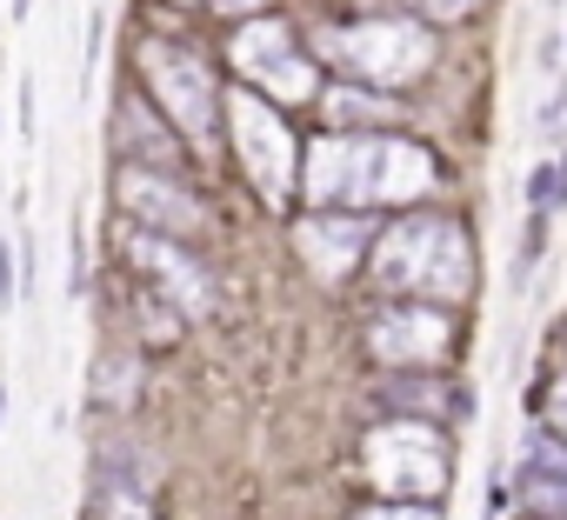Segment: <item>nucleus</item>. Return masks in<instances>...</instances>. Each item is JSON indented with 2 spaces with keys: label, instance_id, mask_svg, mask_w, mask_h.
Listing matches in <instances>:
<instances>
[{
  "label": "nucleus",
  "instance_id": "obj_20",
  "mask_svg": "<svg viewBox=\"0 0 567 520\" xmlns=\"http://www.w3.org/2000/svg\"><path fill=\"white\" fill-rule=\"evenodd\" d=\"M361 520H441L427 500H394V507H374V513H361Z\"/></svg>",
  "mask_w": 567,
  "mask_h": 520
},
{
  "label": "nucleus",
  "instance_id": "obj_1",
  "mask_svg": "<svg viewBox=\"0 0 567 520\" xmlns=\"http://www.w3.org/2000/svg\"><path fill=\"white\" fill-rule=\"evenodd\" d=\"M427 187H434V160L408 141L354 134V141H321L315 160H308V194L334 214L381 207V200H414Z\"/></svg>",
  "mask_w": 567,
  "mask_h": 520
},
{
  "label": "nucleus",
  "instance_id": "obj_11",
  "mask_svg": "<svg viewBox=\"0 0 567 520\" xmlns=\"http://www.w3.org/2000/svg\"><path fill=\"white\" fill-rule=\"evenodd\" d=\"M401 41H414V28H348V34H334V41H321L334 61H348V67H361V74H374V81H408V74H421L414 61H401V54H388V48H401Z\"/></svg>",
  "mask_w": 567,
  "mask_h": 520
},
{
  "label": "nucleus",
  "instance_id": "obj_2",
  "mask_svg": "<svg viewBox=\"0 0 567 520\" xmlns=\"http://www.w3.org/2000/svg\"><path fill=\"white\" fill-rule=\"evenodd\" d=\"M374 281L394 294H421L434 308H454L474 288V247L454 214H401L374 247Z\"/></svg>",
  "mask_w": 567,
  "mask_h": 520
},
{
  "label": "nucleus",
  "instance_id": "obj_4",
  "mask_svg": "<svg viewBox=\"0 0 567 520\" xmlns=\"http://www.w3.org/2000/svg\"><path fill=\"white\" fill-rule=\"evenodd\" d=\"M220 114H227V134H234V154L247 160L254 187L260 194H288L295 187V134L260 94H220Z\"/></svg>",
  "mask_w": 567,
  "mask_h": 520
},
{
  "label": "nucleus",
  "instance_id": "obj_5",
  "mask_svg": "<svg viewBox=\"0 0 567 520\" xmlns=\"http://www.w3.org/2000/svg\"><path fill=\"white\" fill-rule=\"evenodd\" d=\"M368 460H374V480L394 487L401 500H421V493H441L447 487V447L434 440V427L421 420H394L368 440Z\"/></svg>",
  "mask_w": 567,
  "mask_h": 520
},
{
  "label": "nucleus",
  "instance_id": "obj_25",
  "mask_svg": "<svg viewBox=\"0 0 567 520\" xmlns=\"http://www.w3.org/2000/svg\"><path fill=\"white\" fill-rule=\"evenodd\" d=\"M527 520H547V513H527Z\"/></svg>",
  "mask_w": 567,
  "mask_h": 520
},
{
  "label": "nucleus",
  "instance_id": "obj_15",
  "mask_svg": "<svg viewBox=\"0 0 567 520\" xmlns=\"http://www.w3.org/2000/svg\"><path fill=\"white\" fill-rule=\"evenodd\" d=\"M121 147L134 154V167H167V160H174V147H167V141H154V127H147V107H141V101L121 114Z\"/></svg>",
  "mask_w": 567,
  "mask_h": 520
},
{
  "label": "nucleus",
  "instance_id": "obj_7",
  "mask_svg": "<svg viewBox=\"0 0 567 520\" xmlns=\"http://www.w3.org/2000/svg\"><path fill=\"white\" fill-rule=\"evenodd\" d=\"M114 187H121L127 214H134L147 233H167V240H174V233H194V227H200L194 194H187V187H174V180H167V174H154V167H134V160H127Z\"/></svg>",
  "mask_w": 567,
  "mask_h": 520
},
{
  "label": "nucleus",
  "instance_id": "obj_17",
  "mask_svg": "<svg viewBox=\"0 0 567 520\" xmlns=\"http://www.w3.org/2000/svg\"><path fill=\"white\" fill-rule=\"evenodd\" d=\"M321 107H328L334 121H388V114H394V101L361 94V87H334V94H321Z\"/></svg>",
  "mask_w": 567,
  "mask_h": 520
},
{
  "label": "nucleus",
  "instance_id": "obj_14",
  "mask_svg": "<svg viewBox=\"0 0 567 520\" xmlns=\"http://www.w3.org/2000/svg\"><path fill=\"white\" fill-rule=\"evenodd\" d=\"M534 487H567V440H554L547 427H527L520 440V493Z\"/></svg>",
  "mask_w": 567,
  "mask_h": 520
},
{
  "label": "nucleus",
  "instance_id": "obj_10",
  "mask_svg": "<svg viewBox=\"0 0 567 520\" xmlns=\"http://www.w3.org/2000/svg\"><path fill=\"white\" fill-rule=\"evenodd\" d=\"M368 233H374V227H368L361 214H334V207H328V214L301 220V253L315 260L328 281H341V274L354 268V253L368 247Z\"/></svg>",
  "mask_w": 567,
  "mask_h": 520
},
{
  "label": "nucleus",
  "instance_id": "obj_16",
  "mask_svg": "<svg viewBox=\"0 0 567 520\" xmlns=\"http://www.w3.org/2000/svg\"><path fill=\"white\" fill-rule=\"evenodd\" d=\"M527 200H534V214H554V207L567 200V154H547V160L527 174Z\"/></svg>",
  "mask_w": 567,
  "mask_h": 520
},
{
  "label": "nucleus",
  "instance_id": "obj_8",
  "mask_svg": "<svg viewBox=\"0 0 567 520\" xmlns=\"http://www.w3.org/2000/svg\"><path fill=\"white\" fill-rule=\"evenodd\" d=\"M127 253L141 260V268L161 281V294H167V308H187V314H207L214 308V281L194 268V260L167 240V233H147V227H134L127 233Z\"/></svg>",
  "mask_w": 567,
  "mask_h": 520
},
{
  "label": "nucleus",
  "instance_id": "obj_18",
  "mask_svg": "<svg viewBox=\"0 0 567 520\" xmlns=\"http://www.w3.org/2000/svg\"><path fill=\"white\" fill-rule=\"evenodd\" d=\"M534 407H540V414H547V420H554V427H547V434H554V440H567V381H554V387H547V394H534Z\"/></svg>",
  "mask_w": 567,
  "mask_h": 520
},
{
  "label": "nucleus",
  "instance_id": "obj_24",
  "mask_svg": "<svg viewBox=\"0 0 567 520\" xmlns=\"http://www.w3.org/2000/svg\"><path fill=\"white\" fill-rule=\"evenodd\" d=\"M0 414H8V387H0Z\"/></svg>",
  "mask_w": 567,
  "mask_h": 520
},
{
  "label": "nucleus",
  "instance_id": "obj_19",
  "mask_svg": "<svg viewBox=\"0 0 567 520\" xmlns=\"http://www.w3.org/2000/svg\"><path fill=\"white\" fill-rule=\"evenodd\" d=\"M14 294H21V253L0 233V308H14Z\"/></svg>",
  "mask_w": 567,
  "mask_h": 520
},
{
  "label": "nucleus",
  "instance_id": "obj_12",
  "mask_svg": "<svg viewBox=\"0 0 567 520\" xmlns=\"http://www.w3.org/2000/svg\"><path fill=\"white\" fill-rule=\"evenodd\" d=\"M381 401L388 407H408V414H441V420H467V387L447 381V374H427V367H408L394 381H381Z\"/></svg>",
  "mask_w": 567,
  "mask_h": 520
},
{
  "label": "nucleus",
  "instance_id": "obj_3",
  "mask_svg": "<svg viewBox=\"0 0 567 520\" xmlns=\"http://www.w3.org/2000/svg\"><path fill=\"white\" fill-rule=\"evenodd\" d=\"M141 74H147V87L161 94V114H167L187 141H214V127H220V87H214L207 61H194L187 48L147 41V48H141Z\"/></svg>",
  "mask_w": 567,
  "mask_h": 520
},
{
  "label": "nucleus",
  "instance_id": "obj_9",
  "mask_svg": "<svg viewBox=\"0 0 567 520\" xmlns=\"http://www.w3.org/2000/svg\"><path fill=\"white\" fill-rule=\"evenodd\" d=\"M447 341H454V321H447L434 301H427V308H394V314L374 321V354H381L388 367H421V361H434Z\"/></svg>",
  "mask_w": 567,
  "mask_h": 520
},
{
  "label": "nucleus",
  "instance_id": "obj_22",
  "mask_svg": "<svg viewBox=\"0 0 567 520\" xmlns=\"http://www.w3.org/2000/svg\"><path fill=\"white\" fill-rule=\"evenodd\" d=\"M214 8H227V14H240V8H254V0H214Z\"/></svg>",
  "mask_w": 567,
  "mask_h": 520
},
{
  "label": "nucleus",
  "instance_id": "obj_23",
  "mask_svg": "<svg viewBox=\"0 0 567 520\" xmlns=\"http://www.w3.org/2000/svg\"><path fill=\"white\" fill-rule=\"evenodd\" d=\"M8 14H14V21H28V0H8Z\"/></svg>",
  "mask_w": 567,
  "mask_h": 520
},
{
  "label": "nucleus",
  "instance_id": "obj_13",
  "mask_svg": "<svg viewBox=\"0 0 567 520\" xmlns=\"http://www.w3.org/2000/svg\"><path fill=\"white\" fill-rule=\"evenodd\" d=\"M101 520H154V487L134 454L101 460Z\"/></svg>",
  "mask_w": 567,
  "mask_h": 520
},
{
  "label": "nucleus",
  "instance_id": "obj_21",
  "mask_svg": "<svg viewBox=\"0 0 567 520\" xmlns=\"http://www.w3.org/2000/svg\"><path fill=\"white\" fill-rule=\"evenodd\" d=\"M21 134H34V81H21Z\"/></svg>",
  "mask_w": 567,
  "mask_h": 520
},
{
  "label": "nucleus",
  "instance_id": "obj_6",
  "mask_svg": "<svg viewBox=\"0 0 567 520\" xmlns=\"http://www.w3.org/2000/svg\"><path fill=\"white\" fill-rule=\"evenodd\" d=\"M234 67L254 74V81H267L274 94H288V101L315 94V67H308V54L295 48V34L280 28V21H254V28H240V41H234Z\"/></svg>",
  "mask_w": 567,
  "mask_h": 520
}]
</instances>
